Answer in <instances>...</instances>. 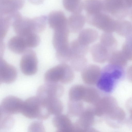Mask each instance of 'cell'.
Segmentation results:
<instances>
[{
	"label": "cell",
	"instance_id": "obj_25",
	"mask_svg": "<svg viewBox=\"0 0 132 132\" xmlns=\"http://www.w3.org/2000/svg\"><path fill=\"white\" fill-rule=\"evenodd\" d=\"M114 79L111 73H104L100 77L97 84L98 87L105 92H109L113 89Z\"/></svg>",
	"mask_w": 132,
	"mask_h": 132
},
{
	"label": "cell",
	"instance_id": "obj_46",
	"mask_svg": "<svg viewBox=\"0 0 132 132\" xmlns=\"http://www.w3.org/2000/svg\"><path fill=\"white\" fill-rule=\"evenodd\" d=\"M2 83V82H1V80L0 79V85H1V83Z\"/></svg>",
	"mask_w": 132,
	"mask_h": 132
},
{
	"label": "cell",
	"instance_id": "obj_43",
	"mask_svg": "<svg viewBox=\"0 0 132 132\" xmlns=\"http://www.w3.org/2000/svg\"><path fill=\"white\" fill-rule=\"evenodd\" d=\"M31 4L35 5H38L42 3L44 0H28Z\"/></svg>",
	"mask_w": 132,
	"mask_h": 132
},
{
	"label": "cell",
	"instance_id": "obj_41",
	"mask_svg": "<svg viewBox=\"0 0 132 132\" xmlns=\"http://www.w3.org/2000/svg\"><path fill=\"white\" fill-rule=\"evenodd\" d=\"M29 132H44V126L41 121H35L32 122L28 128Z\"/></svg>",
	"mask_w": 132,
	"mask_h": 132
},
{
	"label": "cell",
	"instance_id": "obj_35",
	"mask_svg": "<svg viewBox=\"0 0 132 132\" xmlns=\"http://www.w3.org/2000/svg\"><path fill=\"white\" fill-rule=\"evenodd\" d=\"M23 38L27 47H36L39 44L40 42V37L36 33H32Z\"/></svg>",
	"mask_w": 132,
	"mask_h": 132
},
{
	"label": "cell",
	"instance_id": "obj_29",
	"mask_svg": "<svg viewBox=\"0 0 132 132\" xmlns=\"http://www.w3.org/2000/svg\"><path fill=\"white\" fill-rule=\"evenodd\" d=\"M83 105L81 101L69 100L68 103V116H79L83 111Z\"/></svg>",
	"mask_w": 132,
	"mask_h": 132
},
{
	"label": "cell",
	"instance_id": "obj_28",
	"mask_svg": "<svg viewBox=\"0 0 132 132\" xmlns=\"http://www.w3.org/2000/svg\"><path fill=\"white\" fill-rule=\"evenodd\" d=\"M86 87L81 85L72 86L69 92V100L76 101L82 100Z\"/></svg>",
	"mask_w": 132,
	"mask_h": 132
},
{
	"label": "cell",
	"instance_id": "obj_10",
	"mask_svg": "<svg viewBox=\"0 0 132 132\" xmlns=\"http://www.w3.org/2000/svg\"><path fill=\"white\" fill-rule=\"evenodd\" d=\"M53 44L56 50L65 49L69 46V36L70 31L67 27L54 30Z\"/></svg>",
	"mask_w": 132,
	"mask_h": 132
},
{
	"label": "cell",
	"instance_id": "obj_27",
	"mask_svg": "<svg viewBox=\"0 0 132 132\" xmlns=\"http://www.w3.org/2000/svg\"><path fill=\"white\" fill-rule=\"evenodd\" d=\"M64 8L73 13H80L83 9L81 0H63Z\"/></svg>",
	"mask_w": 132,
	"mask_h": 132
},
{
	"label": "cell",
	"instance_id": "obj_20",
	"mask_svg": "<svg viewBox=\"0 0 132 132\" xmlns=\"http://www.w3.org/2000/svg\"><path fill=\"white\" fill-rule=\"evenodd\" d=\"M9 49L16 54H23L27 48L24 39L18 35L11 38L8 44Z\"/></svg>",
	"mask_w": 132,
	"mask_h": 132
},
{
	"label": "cell",
	"instance_id": "obj_19",
	"mask_svg": "<svg viewBox=\"0 0 132 132\" xmlns=\"http://www.w3.org/2000/svg\"><path fill=\"white\" fill-rule=\"evenodd\" d=\"M98 37V34L95 30L87 28L81 30L79 32L78 38L82 44L88 46L95 42Z\"/></svg>",
	"mask_w": 132,
	"mask_h": 132
},
{
	"label": "cell",
	"instance_id": "obj_44",
	"mask_svg": "<svg viewBox=\"0 0 132 132\" xmlns=\"http://www.w3.org/2000/svg\"><path fill=\"white\" fill-rule=\"evenodd\" d=\"M127 74L128 78L129 79L131 80L132 78V66L129 67L128 68L127 71Z\"/></svg>",
	"mask_w": 132,
	"mask_h": 132
},
{
	"label": "cell",
	"instance_id": "obj_17",
	"mask_svg": "<svg viewBox=\"0 0 132 132\" xmlns=\"http://www.w3.org/2000/svg\"><path fill=\"white\" fill-rule=\"evenodd\" d=\"M90 51L92 58L95 62L103 63L108 60L110 54L109 50L101 43L93 45Z\"/></svg>",
	"mask_w": 132,
	"mask_h": 132
},
{
	"label": "cell",
	"instance_id": "obj_31",
	"mask_svg": "<svg viewBox=\"0 0 132 132\" xmlns=\"http://www.w3.org/2000/svg\"><path fill=\"white\" fill-rule=\"evenodd\" d=\"M100 98L98 92L95 88L92 87H86L82 100L94 105Z\"/></svg>",
	"mask_w": 132,
	"mask_h": 132
},
{
	"label": "cell",
	"instance_id": "obj_21",
	"mask_svg": "<svg viewBox=\"0 0 132 132\" xmlns=\"http://www.w3.org/2000/svg\"><path fill=\"white\" fill-rule=\"evenodd\" d=\"M115 31L122 37L127 38L130 37L132 32L131 23L123 19L116 20Z\"/></svg>",
	"mask_w": 132,
	"mask_h": 132
},
{
	"label": "cell",
	"instance_id": "obj_11",
	"mask_svg": "<svg viewBox=\"0 0 132 132\" xmlns=\"http://www.w3.org/2000/svg\"><path fill=\"white\" fill-rule=\"evenodd\" d=\"M17 72L13 66L8 64L2 58L0 59V79L2 82L10 84L16 79Z\"/></svg>",
	"mask_w": 132,
	"mask_h": 132
},
{
	"label": "cell",
	"instance_id": "obj_40",
	"mask_svg": "<svg viewBox=\"0 0 132 132\" xmlns=\"http://www.w3.org/2000/svg\"><path fill=\"white\" fill-rule=\"evenodd\" d=\"M108 116L112 120L121 121L124 119L126 114L124 110L118 106Z\"/></svg>",
	"mask_w": 132,
	"mask_h": 132
},
{
	"label": "cell",
	"instance_id": "obj_24",
	"mask_svg": "<svg viewBox=\"0 0 132 132\" xmlns=\"http://www.w3.org/2000/svg\"><path fill=\"white\" fill-rule=\"evenodd\" d=\"M51 115L54 116L62 113L63 109V105L59 98L42 100Z\"/></svg>",
	"mask_w": 132,
	"mask_h": 132
},
{
	"label": "cell",
	"instance_id": "obj_45",
	"mask_svg": "<svg viewBox=\"0 0 132 132\" xmlns=\"http://www.w3.org/2000/svg\"><path fill=\"white\" fill-rule=\"evenodd\" d=\"M5 112L3 111L1 106H0V122L2 119Z\"/></svg>",
	"mask_w": 132,
	"mask_h": 132
},
{
	"label": "cell",
	"instance_id": "obj_2",
	"mask_svg": "<svg viewBox=\"0 0 132 132\" xmlns=\"http://www.w3.org/2000/svg\"><path fill=\"white\" fill-rule=\"evenodd\" d=\"M104 11L118 20L131 13L132 0H103Z\"/></svg>",
	"mask_w": 132,
	"mask_h": 132
},
{
	"label": "cell",
	"instance_id": "obj_18",
	"mask_svg": "<svg viewBox=\"0 0 132 132\" xmlns=\"http://www.w3.org/2000/svg\"><path fill=\"white\" fill-rule=\"evenodd\" d=\"M64 75V68L61 63L48 70L45 74L44 79L46 82L62 83Z\"/></svg>",
	"mask_w": 132,
	"mask_h": 132
},
{
	"label": "cell",
	"instance_id": "obj_38",
	"mask_svg": "<svg viewBox=\"0 0 132 132\" xmlns=\"http://www.w3.org/2000/svg\"><path fill=\"white\" fill-rule=\"evenodd\" d=\"M10 25L9 20L6 16L0 18V39H3Z\"/></svg>",
	"mask_w": 132,
	"mask_h": 132
},
{
	"label": "cell",
	"instance_id": "obj_36",
	"mask_svg": "<svg viewBox=\"0 0 132 132\" xmlns=\"http://www.w3.org/2000/svg\"><path fill=\"white\" fill-rule=\"evenodd\" d=\"M64 69V75L62 83L67 84L71 82L74 78L73 70L66 63H62Z\"/></svg>",
	"mask_w": 132,
	"mask_h": 132
},
{
	"label": "cell",
	"instance_id": "obj_33",
	"mask_svg": "<svg viewBox=\"0 0 132 132\" xmlns=\"http://www.w3.org/2000/svg\"><path fill=\"white\" fill-rule=\"evenodd\" d=\"M100 43L108 50L113 47L117 43V41L112 33L104 32L100 36Z\"/></svg>",
	"mask_w": 132,
	"mask_h": 132
},
{
	"label": "cell",
	"instance_id": "obj_26",
	"mask_svg": "<svg viewBox=\"0 0 132 132\" xmlns=\"http://www.w3.org/2000/svg\"><path fill=\"white\" fill-rule=\"evenodd\" d=\"M69 46L71 57L74 55L84 56L87 54L88 50V46L82 44L78 39L73 40Z\"/></svg>",
	"mask_w": 132,
	"mask_h": 132
},
{
	"label": "cell",
	"instance_id": "obj_39",
	"mask_svg": "<svg viewBox=\"0 0 132 132\" xmlns=\"http://www.w3.org/2000/svg\"><path fill=\"white\" fill-rule=\"evenodd\" d=\"M127 38L128 39L123 45L121 51L128 60H131L132 59L131 39L130 37Z\"/></svg>",
	"mask_w": 132,
	"mask_h": 132
},
{
	"label": "cell",
	"instance_id": "obj_15",
	"mask_svg": "<svg viewBox=\"0 0 132 132\" xmlns=\"http://www.w3.org/2000/svg\"><path fill=\"white\" fill-rule=\"evenodd\" d=\"M48 21L50 26L54 30L67 27V19L61 11L51 12L48 16Z\"/></svg>",
	"mask_w": 132,
	"mask_h": 132
},
{
	"label": "cell",
	"instance_id": "obj_23",
	"mask_svg": "<svg viewBox=\"0 0 132 132\" xmlns=\"http://www.w3.org/2000/svg\"><path fill=\"white\" fill-rule=\"evenodd\" d=\"M107 61L110 65L122 68L126 65L128 60L122 51L116 50L109 54Z\"/></svg>",
	"mask_w": 132,
	"mask_h": 132
},
{
	"label": "cell",
	"instance_id": "obj_22",
	"mask_svg": "<svg viewBox=\"0 0 132 132\" xmlns=\"http://www.w3.org/2000/svg\"><path fill=\"white\" fill-rule=\"evenodd\" d=\"M82 6L87 14L104 12L102 0H84L82 1Z\"/></svg>",
	"mask_w": 132,
	"mask_h": 132
},
{
	"label": "cell",
	"instance_id": "obj_6",
	"mask_svg": "<svg viewBox=\"0 0 132 132\" xmlns=\"http://www.w3.org/2000/svg\"><path fill=\"white\" fill-rule=\"evenodd\" d=\"M94 105V115L98 117L104 114L108 116L118 106L115 99L110 96L100 98Z\"/></svg>",
	"mask_w": 132,
	"mask_h": 132
},
{
	"label": "cell",
	"instance_id": "obj_30",
	"mask_svg": "<svg viewBox=\"0 0 132 132\" xmlns=\"http://www.w3.org/2000/svg\"><path fill=\"white\" fill-rule=\"evenodd\" d=\"M71 67L77 71H81L87 65V61L84 56H72L70 61Z\"/></svg>",
	"mask_w": 132,
	"mask_h": 132
},
{
	"label": "cell",
	"instance_id": "obj_42",
	"mask_svg": "<svg viewBox=\"0 0 132 132\" xmlns=\"http://www.w3.org/2000/svg\"><path fill=\"white\" fill-rule=\"evenodd\" d=\"M5 49V45L3 39H0V59L2 58Z\"/></svg>",
	"mask_w": 132,
	"mask_h": 132
},
{
	"label": "cell",
	"instance_id": "obj_14",
	"mask_svg": "<svg viewBox=\"0 0 132 132\" xmlns=\"http://www.w3.org/2000/svg\"><path fill=\"white\" fill-rule=\"evenodd\" d=\"M25 0H0V18L22 8Z\"/></svg>",
	"mask_w": 132,
	"mask_h": 132
},
{
	"label": "cell",
	"instance_id": "obj_34",
	"mask_svg": "<svg viewBox=\"0 0 132 132\" xmlns=\"http://www.w3.org/2000/svg\"><path fill=\"white\" fill-rule=\"evenodd\" d=\"M56 56L57 60L61 63H66L70 61L71 54L69 46L64 49L56 50Z\"/></svg>",
	"mask_w": 132,
	"mask_h": 132
},
{
	"label": "cell",
	"instance_id": "obj_3",
	"mask_svg": "<svg viewBox=\"0 0 132 132\" xmlns=\"http://www.w3.org/2000/svg\"><path fill=\"white\" fill-rule=\"evenodd\" d=\"M85 17L88 24L104 32L112 33L115 31L116 20L106 13L101 12L93 14H86Z\"/></svg>",
	"mask_w": 132,
	"mask_h": 132
},
{
	"label": "cell",
	"instance_id": "obj_5",
	"mask_svg": "<svg viewBox=\"0 0 132 132\" xmlns=\"http://www.w3.org/2000/svg\"><path fill=\"white\" fill-rule=\"evenodd\" d=\"M38 63L35 52L32 49H27L20 60V66L22 72L26 75H34L37 70Z\"/></svg>",
	"mask_w": 132,
	"mask_h": 132
},
{
	"label": "cell",
	"instance_id": "obj_13",
	"mask_svg": "<svg viewBox=\"0 0 132 132\" xmlns=\"http://www.w3.org/2000/svg\"><path fill=\"white\" fill-rule=\"evenodd\" d=\"M53 124L57 132H71L73 131V123L68 115L62 113L55 115Z\"/></svg>",
	"mask_w": 132,
	"mask_h": 132
},
{
	"label": "cell",
	"instance_id": "obj_16",
	"mask_svg": "<svg viewBox=\"0 0 132 132\" xmlns=\"http://www.w3.org/2000/svg\"><path fill=\"white\" fill-rule=\"evenodd\" d=\"M86 21L85 17L81 13H73L67 19V26L70 32H79L82 30Z\"/></svg>",
	"mask_w": 132,
	"mask_h": 132
},
{
	"label": "cell",
	"instance_id": "obj_1",
	"mask_svg": "<svg viewBox=\"0 0 132 132\" xmlns=\"http://www.w3.org/2000/svg\"><path fill=\"white\" fill-rule=\"evenodd\" d=\"M21 113L28 118L40 120H46L51 115L43 102L37 96L29 97L23 102Z\"/></svg>",
	"mask_w": 132,
	"mask_h": 132
},
{
	"label": "cell",
	"instance_id": "obj_8",
	"mask_svg": "<svg viewBox=\"0 0 132 132\" xmlns=\"http://www.w3.org/2000/svg\"><path fill=\"white\" fill-rule=\"evenodd\" d=\"M94 115L93 111L90 110L83 111L73 124V131L83 132L88 130L94 123Z\"/></svg>",
	"mask_w": 132,
	"mask_h": 132
},
{
	"label": "cell",
	"instance_id": "obj_7",
	"mask_svg": "<svg viewBox=\"0 0 132 132\" xmlns=\"http://www.w3.org/2000/svg\"><path fill=\"white\" fill-rule=\"evenodd\" d=\"M23 102L18 97L9 96L2 100L1 106L5 113L12 115L21 113Z\"/></svg>",
	"mask_w": 132,
	"mask_h": 132
},
{
	"label": "cell",
	"instance_id": "obj_4",
	"mask_svg": "<svg viewBox=\"0 0 132 132\" xmlns=\"http://www.w3.org/2000/svg\"><path fill=\"white\" fill-rule=\"evenodd\" d=\"M64 91L63 86L59 83L46 82L39 87L37 96L43 100L59 98L63 95Z\"/></svg>",
	"mask_w": 132,
	"mask_h": 132
},
{
	"label": "cell",
	"instance_id": "obj_32",
	"mask_svg": "<svg viewBox=\"0 0 132 132\" xmlns=\"http://www.w3.org/2000/svg\"><path fill=\"white\" fill-rule=\"evenodd\" d=\"M47 19L44 15L32 19L33 32L38 34L43 32L46 28Z\"/></svg>",
	"mask_w": 132,
	"mask_h": 132
},
{
	"label": "cell",
	"instance_id": "obj_9",
	"mask_svg": "<svg viewBox=\"0 0 132 132\" xmlns=\"http://www.w3.org/2000/svg\"><path fill=\"white\" fill-rule=\"evenodd\" d=\"M101 74L99 67L95 64L86 65L81 71V77L83 82L90 85L97 83Z\"/></svg>",
	"mask_w": 132,
	"mask_h": 132
},
{
	"label": "cell",
	"instance_id": "obj_37",
	"mask_svg": "<svg viewBox=\"0 0 132 132\" xmlns=\"http://www.w3.org/2000/svg\"><path fill=\"white\" fill-rule=\"evenodd\" d=\"M14 121L11 115L5 113L0 122V127L5 130H9L14 126Z\"/></svg>",
	"mask_w": 132,
	"mask_h": 132
},
{
	"label": "cell",
	"instance_id": "obj_12",
	"mask_svg": "<svg viewBox=\"0 0 132 132\" xmlns=\"http://www.w3.org/2000/svg\"><path fill=\"white\" fill-rule=\"evenodd\" d=\"M12 26L15 33L23 38L30 34L34 33L32 19L22 16L16 20Z\"/></svg>",
	"mask_w": 132,
	"mask_h": 132
}]
</instances>
